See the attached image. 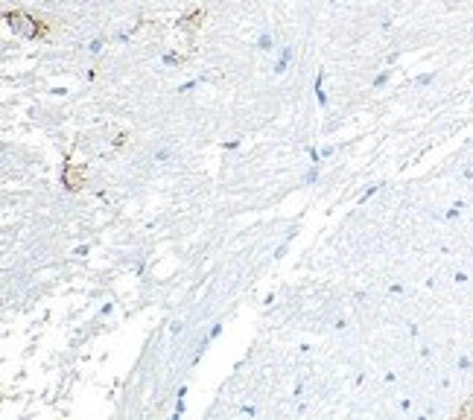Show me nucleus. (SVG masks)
Wrapping results in <instances>:
<instances>
[{
    "label": "nucleus",
    "instance_id": "8",
    "mask_svg": "<svg viewBox=\"0 0 473 420\" xmlns=\"http://www.w3.org/2000/svg\"><path fill=\"white\" fill-rule=\"evenodd\" d=\"M88 50H91V53H94V55H96V53H99V50H102V41H99V38H94V41H91V44H88Z\"/></svg>",
    "mask_w": 473,
    "mask_h": 420
},
{
    "label": "nucleus",
    "instance_id": "10",
    "mask_svg": "<svg viewBox=\"0 0 473 420\" xmlns=\"http://www.w3.org/2000/svg\"><path fill=\"white\" fill-rule=\"evenodd\" d=\"M286 64H289V61L278 58V61H275V73H278V76H281V73H286Z\"/></svg>",
    "mask_w": 473,
    "mask_h": 420
},
{
    "label": "nucleus",
    "instance_id": "5",
    "mask_svg": "<svg viewBox=\"0 0 473 420\" xmlns=\"http://www.w3.org/2000/svg\"><path fill=\"white\" fill-rule=\"evenodd\" d=\"M389 76H392V70H383V73H380V76L374 79V88H383V85L389 82Z\"/></svg>",
    "mask_w": 473,
    "mask_h": 420
},
{
    "label": "nucleus",
    "instance_id": "9",
    "mask_svg": "<svg viewBox=\"0 0 473 420\" xmlns=\"http://www.w3.org/2000/svg\"><path fill=\"white\" fill-rule=\"evenodd\" d=\"M292 55H295L292 47H284V50H281V58H284V61H292Z\"/></svg>",
    "mask_w": 473,
    "mask_h": 420
},
{
    "label": "nucleus",
    "instance_id": "3",
    "mask_svg": "<svg viewBox=\"0 0 473 420\" xmlns=\"http://www.w3.org/2000/svg\"><path fill=\"white\" fill-rule=\"evenodd\" d=\"M319 181V164H313V169L304 175V184H316Z\"/></svg>",
    "mask_w": 473,
    "mask_h": 420
},
{
    "label": "nucleus",
    "instance_id": "14",
    "mask_svg": "<svg viewBox=\"0 0 473 420\" xmlns=\"http://www.w3.org/2000/svg\"><path fill=\"white\" fill-rule=\"evenodd\" d=\"M286 248H289V239H286V242H284V245H281V248H278V251H275V260H281V257H284V254H286Z\"/></svg>",
    "mask_w": 473,
    "mask_h": 420
},
{
    "label": "nucleus",
    "instance_id": "16",
    "mask_svg": "<svg viewBox=\"0 0 473 420\" xmlns=\"http://www.w3.org/2000/svg\"><path fill=\"white\" fill-rule=\"evenodd\" d=\"M471 365H473V362H471V359H468V356H462V359H459V368H462V371H468Z\"/></svg>",
    "mask_w": 473,
    "mask_h": 420
},
{
    "label": "nucleus",
    "instance_id": "1",
    "mask_svg": "<svg viewBox=\"0 0 473 420\" xmlns=\"http://www.w3.org/2000/svg\"><path fill=\"white\" fill-rule=\"evenodd\" d=\"M9 26H12L18 35H23V38H35V35H38V23H35L29 15H23V12L9 15Z\"/></svg>",
    "mask_w": 473,
    "mask_h": 420
},
{
    "label": "nucleus",
    "instance_id": "6",
    "mask_svg": "<svg viewBox=\"0 0 473 420\" xmlns=\"http://www.w3.org/2000/svg\"><path fill=\"white\" fill-rule=\"evenodd\" d=\"M377 190H380V187H377V184H374V187H368V190H365V193H362V196H359V204H365V201H368V199H371V196H374V193H377Z\"/></svg>",
    "mask_w": 473,
    "mask_h": 420
},
{
    "label": "nucleus",
    "instance_id": "4",
    "mask_svg": "<svg viewBox=\"0 0 473 420\" xmlns=\"http://www.w3.org/2000/svg\"><path fill=\"white\" fill-rule=\"evenodd\" d=\"M64 181H67V187H70V190H76V187H79V175H76V172H70V169L64 172Z\"/></svg>",
    "mask_w": 473,
    "mask_h": 420
},
{
    "label": "nucleus",
    "instance_id": "15",
    "mask_svg": "<svg viewBox=\"0 0 473 420\" xmlns=\"http://www.w3.org/2000/svg\"><path fill=\"white\" fill-rule=\"evenodd\" d=\"M170 330H172V333H181V330H184V321H172Z\"/></svg>",
    "mask_w": 473,
    "mask_h": 420
},
{
    "label": "nucleus",
    "instance_id": "2",
    "mask_svg": "<svg viewBox=\"0 0 473 420\" xmlns=\"http://www.w3.org/2000/svg\"><path fill=\"white\" fill-rule=\"evenodd\" d=\"M272 44H275V41H272V35H269V32H263V35L257 38V47H260V50H272Z\"/></svg>",
    "mask_w": 473,
    "mask_h": 420
},
{
    "label": "nucleus",
    "instance_id": "7",
    "mask_svg": "<svg viewBox=\"0 0 473 420\" xmlns=\"http://www.w3.org/2000/svg\"><path fill=\"white\" fill-rule=\"evenodd\" d=\"M433 79H435V73H424V76H418V79H415V85H430Z\"/></svg>",
    "mask_w": 473,
    "mask_h": 420
},
{
    "label": "nucleus",
    "instance_id": "13",
    "mask_svg": "<svg viewBox=\"0 0 473 420\" xmlns=\"http://www.w3.org/2000/svg\"><path fill=\"white\" fill-rule=\"evenodd\" d=\"M459 210H462V204H453V207L447 210V219H456V216H459Z\"/></svg>",
    "mask_w": 473,
    "mask_h": 420
},
{
    "label": "nucleus",
    "instance_id": "11",
    "mask_svg": "<svg viewBox=\"0 0 473 420\" xmlns=\"http://www.w3.org/2000/svg\"><path fill=\"white\" fill-rule=\"evenodd\" d=\"M219 333H222V324H213V327H210V336H208V342L219 339Z\"/></svg>",
    "mask_w": 473,
    "mask_h": 420
},
{
    "label": "nucleus",
    "instance_id": "12",
    "mask_svg": "<svg viewBox=\"0 0 473 420\" xmlns=\"http://www.w3.org/2000/svg\"><path fill=\"white\" fill-rule=\"evenodd\" d=\"M155 161H170V149H158L155 152Z\"/></svg>",
    "mask_w": 473,
    "mask_h": 420
}]
</instances>
